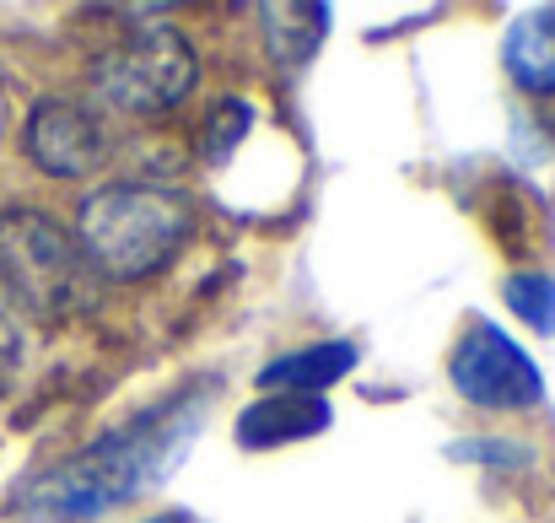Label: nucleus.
Masks as SVG:
<instances>
[{
  "label": "nucleus",
  "mask_w": 555,
  "mask_h": 523,
  "mask_svg": "<svg viewBox=\"0 0 555 523\" xmlns=\"http://www.w3.org/2000/svg\"><path fill=\"white\" fill-rule=\"evenodd\" d=\"M205 399L210 394L184 388V394L130 416L125 426L92 437L81 454L38 470L16 492V508L33 523H87L108 508H125L141 492H157L184 464L194 432L205 426Z\"/></svg>",
  "instance_id": "1"
},
{
  "label": "nucleus",
  "mask_w": 555,
  "mask_h": 523,
  "mask_svg": "<svg viewBox=\"0 0 555 523\" xmlns=\"http://www.w3.org/2000/svg\"><path fill=\"white\" fill-rule=\"evenodd\" d=\"M194 232V205L179 189L157 183H108L81 200L76 243L87 248L103 281L157 276Z\"/></svg>",
  "instance_id": "2"
},
{
  "label": "nucleus",
  "mask_w": 555,
  "mask_h": 523,
  "mask_svg": "<svg viewBox=\"0 0 555 523\" xmlns=\"http://www.w3.org/2000/svg\"><path fill=\"white\" fill-rule=\"evenodd\" d=\"M0 281L16 297V308L49 324L87 319L103 303V276L92 270L76 232L27 205L0 211Z\"/></svg>",
  "instance_id": "3"
},
{
  "label": "nucleus",
  "mask_w": 555,
  "mask_h": 523,
  "mask_svg": "<svg viewBox=\"0 0 555 523\" xmlns=\"http://www.w3.org/2000/svg\"><path fill=\"white\" fill-rule=\"evenodd\" d=\"M199 76V54L179 27H135L92 60V103L125 119H157L179 109Z\"/></svg>",
  "instance_id": "4"
},
{
  "label": "nucleus",
  "mask_w": 555,
  "mask_h": 523,
  "mask_svg": "<svg viewBox=\"0 0 555 523\" xmlns=\"http://www.w3.org/2000/svg\"><path fill=\"white\" fill-rule=\"evenodd\" d=\"M448 378L480 410H534L545 399V378H540L534 356L518 346L513 335H502L496 324H486V319H475L459 335Z\"/></svg>",
  "instance_id": "5"
},
{
  "label": "nucleus",
  "mask_w": 555,
  "mask_h": 523,
  "mask_svg": "<svg viewBox=\"0 0 555 523\" xmlns=\"http://www.w3.org/2000/svg\"><path fill=\"white\" fill-rule=\"evenodd\" d=\"M22 152H27V163L38 174L49 178H87L108 163L114 136H108L103 114H92L87 103L43 98L22 125Z\"/></svg>",
  "instance_id": "6"
},
{
  "label": "nucleus",
  "mask_w": 555,
  "mask_h": 523,
  "mask_svg": "<svg viewBox=\"0 0 555 523\" xmlns=\"http://www.w3.org/2000/svg\"><path fill=\"white\" fill-rule=\"evenodd\" d=\"M330 421H335V410H330V399H319V394H264V399H254V405L237 416L232 437H237V448L264 454V448H281V443L319 437Z\"/></svg>",
  "instance_id": "7"
},
{
  "label": "nucleus",
  "mask_w": 555,
  "mask_h": 523,
  "mask_svg": "<svg viewBox=\"0 0 555 523\" xmlns=\"http://www.w3.org/2000/svg\"><path fill=\"white\" fill-rule=\"evenodd\" d=\"M346 372H357V346L351 341H319V346L286 350L275 361H264L254 378L264 394H319L335 388Z\"/></svg>",
  "instance_id": "8"
},
{
  "label": "nucleus",
  "mask_w": 555,
  "mask_h": 523,
  "mask_svg": "<svg viewBox=\"0 0 555 523\" xmlns=\"http://www.w3.org/2000/svg\"><path fill=\"white\" fill-rule=\"evenodd\" d=\"M502 60L524 92L555 98V5H534V11L513 16Z\"/></svg>",
  "instance_id": "9"
},
{
  "label": "nucleus",
  "mask_w": 555,
  "mask_h": 523,
  "mask_svg": "<svg viewBox=\"0 0 555 523\" xmlns=\"http://www.w3.org/2000/svg\"><path fill=\"white\" fill-rule=\"evenodd\" d=\"M264 22V49L281 71H297L319 54V43L330 38V5H259Z\"/></svg>",
  "instance_id": "10"
},
{
  "label": "nucleus",
  "mask_w": 555,
  "mask_h": 523,
  "mask_svg": "<svg viewBox=\"0 0 555 523\" xmlns=\"http://www.w3.org/2000/svg\"><path fill=\"white\" fill-rule=\"evenodd\" d=\"M502 303L540 335H555V276L545 270H513L502 281Z\"/></svg>",
  "instance_id": "11"
},
{
  "label": "nucleus",
  "mask_w": 555,
  "mask_h": 523,
  "mask_svg": "<svg viewBox=\"0 0 555 523\" xmlns=\"http://www.w3.org/2000/svg\"><path fill=\"white\" fill-rule=\"evenodd\" d=\"M248 130H254V103H243V98H221V103H210V114H205L199 152H205L210 163H227V157L243 146Z\"/></svg>",
  "instance_id": "12"
},
{
  "label": "nucleus",
  "mask_w": 555,
  "mask_h": 523,
  "mask_svg": "<svg viewBox=\"0 0 555 523\" xmlns=\"http://www.w3.org/2000/svg\"><path fill=\"white\" fill-rule=\"evenodd\" d=\"M22 367H27V330H22L16 308L0 297V399L22 383Z\"/></svg>",
  "instance_id": "13"
},
{
  "label": "nucleus",
  "mask_w": 555,
  "mask_h": 523,
  "mask_svg": "<svg viewBox=\"0 0 555 523\" xmlns=\"http://www.w3.org/2000/svg\"><path fill=\"white\" fill-rule=\"evenodd\" d=\"M146 523H199L194 513H157V519H146Z\"/></svg>",
  "instance_id": "14"
}]
</instances>
